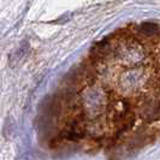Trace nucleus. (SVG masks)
Returning <instances> with one entry per match:
<instances>
[{"label": "nucleus", "mask_w": 160, "mask_h": 160, "mask_svg": "<svg viewBox=\"0 0 160 160\" xmlns=\"http://www.w3.org/2000/svg\"><path fill=\"white\" fill-rule=\"evenodd\" d=\"M48 147L87 151L149 143L160 135V23L130 24L90 49L49 99Z\"/></svg>", "instance_id": "obj_1"}]
</instances>
